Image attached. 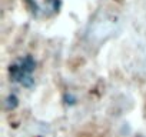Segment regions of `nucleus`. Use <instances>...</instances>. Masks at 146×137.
<instances>
[{"instance_id":"4","label":"nucleus","mask_w":146,"mask_h":137,"mask_svg":"<svg viewBox=\"0 0 146 137\" xmlns=\"http://www.w3.org/2000/svg\"><path fill=\"white\" fill-rule=\"evenodd\" d=\"M17 104H19V100H17L16 94H13V93H10V94L6 97V100H5V106H6V109H7V110L15 109Z\"/></svg>"},{"instance_id":"2","label":"nucleus","mask_w":146,"mask_h":137,"mask_svg":"<svg viewBox=\"0 0 146 137\" xmlns=\"http://www.w3.org/2000/svg\"><path fill=\"white\" fill-rule=\"evenodd\" d=\"M36 70V60L33 56L27 54L20 59H16L9 66V76L13 82L19 83L20 86L26 89L35 87V79L33 72Z\"/></svg>"},{"instance_id":"1","label":"nucleus","mask_w":146,"mask_h":137,"mask_svg":"<svg viewBox=\"0 0 146 137\" xmlns=\"http://www.w3.org/2000/svg\"><path fill=\"white\" fill-rule=\"evenodd\" d=\"M122 30V22L117 14L106 13L96 14L86 30V40L90 44H100L108 39L117 36Z\"/></svg>"},{"instance_id":"3","label":"nucleus","mask_w":146,"mask_h":137,"mask_svg":"<svg viewBox=\"0 0 146 137\" xmlns=\"http://www.w3.org/2000/svg\"><path fill=\"white\" fill-rule=\"evenodd\" d=\"M30 13L37 19L53 17L60 12L62 0H25Z\"/></svg>"}]
</instances>
